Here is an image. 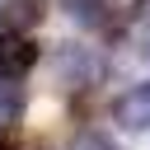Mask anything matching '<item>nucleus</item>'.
<instances>
[{"label": "nucleus", "instance_id": "nucleus-1", "mask_svg": "<svg viewBox=\"0 0 150 150\" xmlns=\"http://www.w3.org/2000/svg\"><path fill=\"white\" fill-rule=\"evenodd\" d=\"M52 70H56V80H61L66 89H89V84L103 80L98 52H94V47H80V42H61V47L52 52Z\"/></svg>", "mask_w": 150, "mask_h": 150}, {"label": "nucleus", "instance_id": "nucleus-2", "mask_svg": "<svg viewBox=\"0 0 150 150\" xmlns=\"http://www.w3.org/2000/svg\"><path fill=\"white\" fill-rule=\"evenodd\" d=\"M42 61V47L28 33H0V80H23L33 66Z\"/></svg>", "mask_w": 150, "mask_h": 150}, {"label": "nucleus", "instance_id": "nucleus-3", "mask_svg": "<svg viewBox=\"0 0 150 150\" xmlns=\"http://www.w3.org/2000/svg\"><path fill=\"white\" fill-rule=\"evenodd\" d=\"M112 117H117L122 131H150V80L136 84V89H127L112 103Z\"/></svg>", "mask_w": 150, "mask_h": 150}, {"label": "nucleus", "instance_id": "nucleus-4", "mask_svg": "<svg viewBox=\"0 0 150 150\" xmlns=\"http://www.w3.org/2000/svg\"><path fill=\"white\" fill-rule=\"evenodd\" d=\"M61 9H66L80 28H103V23H108V0H61Z\"/></svg>", "mask_w": 150, "mask_h": 150}, {"label": "nucleus", "instance_id": "nucleus-5", "mask_svg": "<svg viewBox=\"0 0 150 150\" xmlns=\"http://www.w3.org/2000/svg\"><path fill=\"white\" fill-rule=\"evenodd\" d=\"M23 108H28V98H23L19 80H0V127H14L23 117Z\"/></svg>", "mask_w": 150, "mask_h": 150}, {"label": "nucleus", "instance_id": "nucleus-6", "mask_svg": "<svg viewBox=\"0 0 150 150\" xmlns=\"http://www.w3.org/2000/svg\"><path fill=\"white\" fill-rule=\"evenodd\" d=\"M42 19V0H5V23L9 28H33Z\"/></svg>", "mask_w": 150, "mask_h": 150}, {"label": "nucleus", "instance_id": "nucleus-7", "mask_svg": "<svg viewBox=\"0 0 150 150\" xmlns=\"http://www.w3.org/2000/svg\"><path fill=\"white\" fill-rule=\"evenodd\" d=\"M70 150H112V145H108V136H103V131L84 127V131H75V136H70Z\"/></svg>", "mask_w": 150, "mask_h": 150}, {"label": "nucleus", "instance_id": "nucleus-8", "mask_svg": "<svg viewBox=\"0 0 150 150\" xmlns=\"http://www.w3.org/2000/svg\"><path fill=\"white\" fill-rule=\"evenodd\" d=\"M0 150H19V136H14V127H0Z\"/></svg>", "mask_w": 150, "mask_h": 150}, {"label": "nucleus", "instance_id": "nucleus-9", "mask_svg": "<svg viewBox=\"0 0 150 150\" xmlns=\"http://www.w3.org/2000/svg\"><path fill=\"white\" fill-rule=\"evenodd\" d=\"M136 19H141V23L150 28V0H136Z\"/></svg>", "mask_w": 150, "mask_h": 150}, {"label": "nucleus", "instance_id": "nucleus-10", "mask_svg": "<svg viewBox=\"0 0 150 150\" xmlns=\"http://www.w3.org/2000/svg\"><path fill=\"white\" fill-rule=\"evenodd\" d=\"M0 28H5V0H0Z\"/></svg>", "mask_w": 150, "mask_h": 150}]
</instances>
